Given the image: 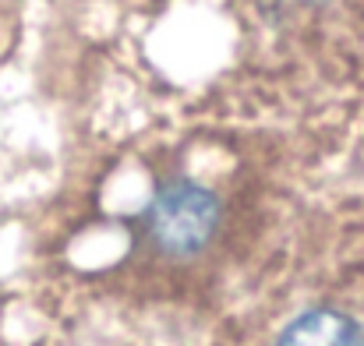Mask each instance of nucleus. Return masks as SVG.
Segmentation results:
<instances>
[{"mask_svg": "<svg viewBox=\"0 0 364 346\" xmlns=\"http://www.w3.org/2000/svg\"><path fill=\"white\" fill-rule=\"evenodd\" d=\"M28 346H121V343H107V340H96V336H78V333H60V336H46V340H36Z\"/></svg>", "mask_w": 364, "mask_h": 346, "instance_id": "nucleus-2", "label": "nucleus"}, {"mask_svg": "<svg viewBox=\"0 0 364 346\" xmlns=\"http://www.w3.org/2000/svg\"><path fill=\"white\" fill-rule=\"evenodd\" d=\"M216 230H220V198L191 177H170L156 191L145 212L149 244L163 258H173V261H184L205 251Z\"/></svg>", "mask_w": 364, "mask_h": 346, "instance_id": "nucleus-1", "label": "nucleus"}]
</instances>
